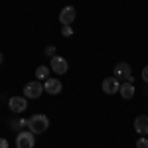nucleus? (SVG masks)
Returning <instances> with one entry per match:
<instances>
[{
	"label": "nucleus",
	"mask_w": 148,
	"mask_h": 148,
	"mask_svg": "<svg viewBox=\"0 0 148 148\" xmlns=\"http://www.w3.org/2000/svg\"><path fill=\"white\" fill-rule=\"evenodd\" d=\"M47 126H49V119H47L46 114H34V116L28 119V128H30V132H34V134L46 132Z\"/></svg>",
	"instance_id": "nucleus-1"
},
{
	"label": "nucleus",
	"mask_w": 148,
	"mask_h": 148,
	"mask_svg": "<svg viewBox=\"0 0 148 148\" xmlns=\"http://www.w3.org/2000/svg\"><path fill=\"white\" fill-rule=\"evenodd\" d=\"M114 77L119 81H125V83H132V69L126 61H119L114 65Z\"/></svg>",
	"instance_id": "nucleus-2"
},
{
	"label": "nucleus",
	"mask_w": 148,
	"mask_h": 148,
	"mask_svg": "<svg viewBox=\"0 0 148 148\" xmlns=\"http://www.w3.org/2000/svg\"><path fill=\"white\" fill-rule=\"evenodd\" d=\"M42 93H44V85L38 79L26 83V87H24V97H26V99H40Z\"/></svg>",
	"instance_id": "nucleus-3"
},
{
	"label": "nucleus",
	"mask_w": 148,
	"mask_h": 148,
	"mask_svg": "<svg viewBox=\"0 0 148 148\" xmlns=\"http://www.w3.org/2000/svg\"><path fill=\"white\" fill-rule=\"evenodd\" d=\"M49 69H53V73H57V75H63V73H67L69 63H67V59H65V57L53 56L51 59H49Z\"/></svg>",
	"instance_id": "nucleus-4"
},
{
	"label": "nucleus",
	"mask_w": 148,
	"mask_h": 148,
	"mask_svg": "<svg viewBox=\"0 0 148 148\" xmlns=\"http://www.w3.org/2000/svg\"><path fill=\"white\" fill-rule=\"evenodd\" d=\"M36 134L34 132H20L18 134V138H16V148H34L36 144Z\"/></svg>",
	"instance_id": "nucleus-5"
},
{
	"label": "nucleus",
	"mask_w": 148,
	"mask_h": 148,
	"mask_svg": "<svg viewBox=\"0 0 148 148\" xmlns=\"http://www.w3.org/2000/svg\"><path fill=\"white\" fill-rule=\"evenodd\" d=\"M75 16H77V12H75L73 6H63L61 12H59V22L63 26H71V22L75 20Z\"/></svg>",
	"instance_id": "nucleus-6"
},
{
	"label": "nucleus",
	"mask_w": 148,
	"mask_h": 148,
	"mask_svg": "<svg viewBox=\"0 0 148 148\" xmlns=\"http://www.w3.org/2000/svg\"><path fill=\"white\" fill-rule=\"evenodd\" d=\"M63 89V85H61V81L59 79H53V77H47L46 83H44V91L49 93V95H59Z\"/></svg>",
	"instance_id": "nucleus-7"
},
{
	"label": "nucleus",
	"mask_w": 148,
	"mask_h": 148,
	"mask_svg": "<svg viewBox=\"0 0 148 148\" xmlns=\"http://www.w3.org/2000/svg\"><path fill=\"white\" fill-rule=\"evenodd\" d=\"M8 107H10L12 113H24V111L28 109L26 97H10V101H8Z\"/></svg>",
	"instance_id": "nucleus-8"
},
{
	"label": "nucleus",
	"mask_w": 148,
	"mask_h": 148,
	"mask_svg": "<svg viewBox=\"0 0 148 148\" xmlns=\"http://www.w3.org/2000/svg\"><path fill=\"white\" fill-rule=\"evenodd\" d=\"M121 89V81L116 79V77H107V79H103V91L107 93V95H113Z\"/></svg>",
	"instance_id": "nucleus-9"
},
{
	"label": "nucleus",
	"mask_w": 148,
	"mask_h": 148,
	"mask_svg": "<svg viewBox=\"0 0 148 148\" xmlns=\"http://www.w3.org/2000/svg\"><path fill=\"white\" fill-rule=\"evenodd\" d=\"M134 130L138 134H148V116L146 114H140L134 119Z\"/></svg>",
	"instance_id": "nucleus-10"
},
{
	"label": "nucleus",
	"mask_w": 148,
	"mask_h": 148,
	"mask_svg": "<svg viewBox=\"0 0 148 148\" xmlns=\"http://www.w3.org/2000/svg\"><path fill=\"white\" fill-rule=\"evenodd\" d=\"M119 93L123 95V99H132V97H134V85H132V83H123L121 89H119Z\"/></svg>",
	"instance_id": "nucleus-11"
},
{
	"label": "nucleus",
	"mask_w": 148,
	"mask_h": 148,
	"mask_svg": "<svg viewBox=\"0 0 148 148\" xmlns=\"http://www.w3.org/2000/svg\"><path fill=\"white\" fill-rule=\"evenodd\" d=\"M47 75H49V67H46V65H38V69H36V77H38V81L40 79H47Z\"/></svg>",
	"instance_id": "nucleus-12"
},
{
	"label": "nucleus",
	"mask_w": 148,
	"mask_h": 148,
	"mask_svg": "<svg viewBox=\"0 0 148 148\" xmlns=\"http://www.w3.org/2000/svg\"><path fill=\"white\" fill-rule=\"evenodd\" d=\"M24 125H28V121H10V128H20Z\"/></svg>",
	"instance_id": "nucleus-13"
},
{
	"label": "nucleus",
	"mask_w": 148,
	"mask_h": 148,
	"mask_svg": "<svg viewBox=\"0 0 148 148\" xmlns=\"http://www.w3.org/2000/svg\"><path fill=\"white\" fill-rule=\"evenodd\" d=\"M136 148H148V138H138L136 140Z\"/></svg>",
	"instance_id": "nucleus-14"
},
{
	"label": "nucleus",
	"mask_w": 148,
	"mask_h": 148,
	"mask_svg": "<svg viewBox=\"0 0 148 148\" xmlns=\"http://www.w3.org/2000/svg\"><path fill=\"white\" fill-rule=\"evenodd\" d=\"M142 79H144V81L148 83V65H146L144 69H142Z\"/></svg>",
	"instance_id": "nucleus-15"
},
{
	"label": "nucleus",
	"mask_w": 148,
	"mask_h": 148,
	"mask_svg": "<svg viewBox=\"0 0 148 148\" xmlns=\"http://www.w3.org/2000/svg\"><path fill=\"white\" fill-rule=\"evenodd\" d=\"M61 34H63V36H71V28H69V26H65V28L61 30Z\"/></svg>",
	"instance_id": "nucleus-16"
},
{
	"label": "nucleus",
	"mask_w": 148,
	"mask_h": 148,
	"mask_svg": "<svg viewBox=\"0 0 148 148\" xmlns=\"http://www.w3.org/2000/svg\"><path fill=\"white\" fill-rule=\"evenodd\" d=\"M0 148H8V140L6 138H0Z\"/></svg>",
	"instance_id": "nucleus-17"
},
{
	"label": "nucleus",
	"mask_w": 148,
	"mask_h": 148,
	"mask_svg": "<svg viewBox=\"0 0 148 148\" xmlns=\"http://www.w3.org/2000/svg\"><path fill=\"white\" fill-rule=\"evenodd\" d=\"M46 53H47V56H51V57H53V47H46Z\"/></svg>",
	"instance_id": "nucleus-18"
},
{
	"label": "nucleus",
	"mask_w": 148,
	"mask_h": 148,
	"mask_svg": "<svg viewBox=\"0 0 148 148\" xmlns=\"http://www.w3.org/2000/svg\"><path fill=\"white\" fill-rule=\"evenodd\" d=\"M0 63H2V53H0Z\"/></svg>",
	"instance_id": "nucleus-19"
}]
</instances>
